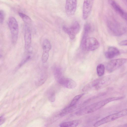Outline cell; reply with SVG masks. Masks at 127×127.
I'll return each instance as SVG.
<instances>
[{"mask_svg": "<svg viewBox=\"0 0 127 127\" xmlns=\"http://www.w3.org/2000/svg\"><path fill=\"white\" fill-rule=\"evenodd\" d=\"M91 29L90 24L89 23L85 24L84 26V35L87 36L89 32H90Z\"/></svg>", "mask_w": 127, "mask_h": 127, "instance_id": "obj_25", "label": "cell"}, {"mask_svg": "<svg viewBox=\"0 0 127 127\" xmlns=\"http://www.w3.org/2000/svg\"><path fill=\"white\" fill-rule=\"evenodd\" d=\"M75 108V106H71L68 105L63 109L59 113L58 115L60 117H63L72 112Z\"/></svg>", "mask_w": 127, "mask_h": 127, "instance_id": "obj_17", "label": "cell"}, {"mask_svg": "<svg viewBox=\"0 0 127 127\" xmlns=\"http://www.w3.org/2000/svg\"><path fill=\"white\" fill-rule=\"evenodd\" d=\"M5 16V13L2 10L0 11V24H2L4 21Z\"/></svg>", "mask_w": 127, "mask_h": 127, "instance_id": "obj_27", "label": "cell"}, {"mask_svg": "<svg viewBox=\"0 0 127 127\" xmlns=\"http://www.w3.org/2000/svg\"><path fill=\"white\" fill-rule=\"evenodd\" d=\"M43 52L49 53L51 49V46L49 40L47 39L44 40L42 43Z\"/></svg>", "mask_w": 127, "mask_h": 127, "instance_id": "obj_18", "label": "cell"}, {"mask_svg": "<svg viewBox=\"0 0 127 127\" xmlns=\"http://www.w3.org/2000/svg\"><path fill=\"white\" fill-rule=\"evenodd\" d=\"M94 0H84L83 7V16L84 19H87L92 11Z\"/></svg>", "mask_w": 127, "mask_h": 127, "instance_id": "obj_10", "label": "cell"}, {"mask_svg": "<svg viewBox=\"0 0 127 127\" xmlns=\"http://www.w3.org/2000/svg\"><path fill=\"white\" fill-rule=\"evenodd\" d=\"M47 78V76L46 75H41L39 78L35 81L36 85L38 86L42 85L45 81Z\"/></svg>", "mask_w": 127, "mask_h": 127, "instance_id": "obj_23", "label": "cell"}, {"mask_svg": "<svg viewBox=\"0 0 127 127\" xmlns=\"http://www.w3.org/2000/svg\"><path fill=\"white\" fill-rule=\"evenodd\" d=\"M127 114V109H124L101 119L96 122L94 125L95 127H98L102 125L113 121Z\"/></svg>", "mask_w": 127, "mask_h": 127, "instance_id": "obj_3", "label": "cell"}, {"mask_svg": "<svg viewBox=\"0 0 127 127\" xmlns=\"http://www.w3.org/2000/svg\"><path fill=\"white\" fill-rule=\"evenodd\" d=\"M127 61V59L121 58L112 60L107 64L106 69L109 72H112L119 68Z\"/></svg>", "mask_w": 127, "mask_h": 127, "instance_id": "obj_6", "label": "cell"}, {"mask_svg": "<svg viewBox=\"0 0 127 127\" xmlns=\"http://www.w3.org/2000/svg\"><path fill=\"white\" fill-rule=\"evenodd\" d=\"M99 46V43L96 38L90 37L86 38L82 49L84 50L93 51L97 49Z\"/></svg>", "mask_w": 127, "mask_h": 127, "instance_id": "obj_8", "label": "cell"}, {"mask_svg": "<svg viewBox=\"0 0 127 127\" xmlns=\"http://www.w3.org/2000/svg\"><path fill=\"white\" fill-rule=\"evenodd\" d=\"M19 15L26 24H29L31 22L30 18L26 15L21 12H19Z\"/></svg>", "mask_w": 127, "mask_h": 127, "instance_id": "obj_22", "label": "cell"}, {"mask_svg": "<svg viewBox=\"0 0 127 127\" xmlns=\"http://www.w3.org/2000/svg\"><path fill=\"white\" fill-rule=\"evenodd\" d=\"M109 2L114 10L122 18L127 21V13L114 0H109Z\"/></svg>", "mask_w": 127, "mask_h": 127, "instance_id": "obj_11", "label": "cell"}, {"mask_svg": "<svg viewBox=\"0 0 127 127\" xmlns=\"http://www.w3.org/2000/svg\"><path fill=\"white\" fill-rule=\"evenodd\" d=\"M124 2L127 6V0H123Z\"/></svg>", "mask_w": 127, "mask_h": 127, "instance_id": "obj_30", "label": "cell"}, {"mask_svg": "<svg viewBox=\"0 0 127 127\" xmlns=\"http://www.w3.org/2000/svg\"><path fill=\"white\" fill-rule=\"evenodd\" d=\"M49 56V53L43 52L41 57L42 62L44 63H46L48 59Z\"/></svg>", "mask_w": 127, "mask_h": 127, "instance_id": "obj_26", "label": "cell"}, {"mask_svg": "<svg viewBox=\"0 0 127 127\" xmlns=\"http://www.w3.org/2000/svg\"><path fill=\"white\" fill-rule=\"evenodd\" d=\"M119 45L121 46H127V39L121 41L119 43Z\"/></svg>", "mask_w": 127, "mask_h": 127, "instance_id": "obj_28", "label": "cell"}, {"mask_svg": "<svg viewBox=\"0 0 127 127\" xmlns=\"http://www.w3.org/2000/svg\"><path fill=\"white\" fill-rule=\"evenodd\" d=\"M54 74L55 79L58 83L64 77L61 69L58 67L54 68Z\"/></svg>", "mask_w": 127, "mask_h": 127, "instance_id": "obj_16", "label": "cell"}, {"mask_svg": "<svg viewBox=\"0 0 127 127\" xmlns=\"http://www.w3.org/2000/svg\"><path fill=\"white\" fill-rule=\"evenodd\" d=\"M24 38L25 48L26 50H28L31 45L32 33L30 27L26 24L25 26Z\"/></svg>", "mask_w": 127, "mask_h": 127, "instance_id": "obj_12", "label": "cell"}, {"mask_svg": "<svg viewBox=\"0 0 127 127\" xmlns=\"http://www.w3.org/2000/svg\"><path fill=\"white\" fill-rule=\"evenodd\" d=\"M8 24L11 34L12 42L14 44L16 43L18 36L19 32L18 24L14 17H10L8 20Z\"/></svg>", "mask_w": 127, "mask_h": 127, "instance_id": "obj_5", "label": "cell"}, {"mask_svg": "<svg viewBox=\"0 0 127 127\" xmlns=\"http://www.w3.org/2000/svg\"><path fill=\"white\" fill-rule=\"evenodd\" d=\"M65 88L73 89L75 88L77 86L76 82L72 79L64 77L59 83Z\"/></svg>", "mask_w": 127, "mask_h": 127, "instance_id": "obj_13", "label": "cell"}, {"mask_svg": "<svg viewBox=\"0 0 127 127\" xmlns=\"http://www.w3.org/2000/svg\"><path fill=\"white\" fill-rule=\"evenodd\" d=\"M48 97L49 100L51 102H54L55 99V91L53 90H50L48 94Z\"/></svg>", "mask_w": 127, "mask_h": 127, "instance_id": "obj_24", "label": "cell"}, {"mask_svg": "<svg viewBox=\"0 0 127 127\" xmlns=\"http://www.w3.org/2000/svg\"><path fill=\"white\" fill-rule=\"evenodd\" d=\"M80 29V25L77 21L74 22L69 27L65 26L63 27V30L68 34L71 39L75 38L76 34L79 31Z\"/></svg>", "mask_w": 127, "mask_h": 127, "instance_id": "obj_7", "label": "cell"}, {"mask_svg": "<svg viewBox=\"0 0 127 127\" xmlns=\"http://www.w3.org/2000/svg\"><path fill=\"white\" fill-rule=\"evenodd\" d=\"M77 3V0H66L65 10L67 14L73 15L75 14Z\"/></svg>", "mask_w": 127, "mask_h": 127, "instance_id": "obj_9", "label": "cell"}, {"mask_svg": "<svg viewBox=\"0 0 127 127\" xmlns=\"http://www.w3.org/2000/svg\"><path fill=\"white\" fill-rule=\"evenodd\" d=\"M107 26L110 33L113 35L120 36L123 35L127 31V28L117 23L108 21Z\"/></svg>", "mask_w": 127, "mask_h": 127, "instance_id": "obj_4", "label": "cell"}, {"mask_svg": "<svg viewBox=\"0 0 127 127\" xmlns=\"http://www.w3.org/2000/svg\"><path fill=\"white\" fill-rule=\"evenodd\" d=\"M113 79V77L110 76L95 79L86 85L82 89V90L84 92H86L92 89H100L108 85Z\"/></svg>", "mask_w": 127, "mask_h": 127, "instance_id": "obj_2", "label": "cell"}, {"mask_svg": "<svg viewBox=\"0 0 127 127\" xmlns=\"http://www.w3.org/2000/svg\"><path fill=\"white\" fill-rule=\"evenodd\" d=\"M31 52L28 53L23 59L19 65V67H20L30 60L31 58L32 55Z\"/></svg>", "mask_w": 127, "mask_h": 127, "instance_id": "obj_21", "label": "cell"}, {"mask_svg": "<svg viewBox=\"0 0 127 127\" xmlns=\"http://www.w3.org/2000/svg\"><path fill=\"white\" fill-rule=\"evenodd\" d=\"M123 96L111 97L95 102L81 109L75 113L77 116H80L95 112L110 102L122 99Z\"/></svg>", "mask_w": 127, "mask_h": 127, "instance_id": "obj_1", "label": "cell"}, {"mask_svg": "<svg viewBox=\"0 0 127 127\" xmlns=\"http://www.w3.org/2000/svg\"><path fill=\"white\" fill-rule=\"evenodd\" d=\"M81 121L79 120H76L68 122H62L59 125L61 127H76L81 123Z\"/></svg>", "mask_w": 127, "mask_h": 127, "instance_id": "obj_15", "label": "cell"}, {"mask_svg": "<svg viewBox=\"0 0 127 127\" xmlns=\"http://www.w3.org/2000/svg\"><path fill=\"white\" fill-rule=\"evenodd\" d=\"M4 119L3 116H2L0 117V125H1L3 123L4 121Z\"/></svg>", "mask_w": 127, "mask_h": 127, "instance_id": "obj_29", "label": "cell"}, {"mask_svg": "<svg viewBox=\"0 0 127 127\" xmlns=\"http://www.w3.org/2000/svg\"><path fill=\"white\" fill-rule=\"evenodd\" d=\"M120 54L119 50L117 48L113 46L109 47L105 53V56L108 59L113 58Z\"/></svg>", "mask_w": 127, "mask_h": 127, "instance_id": "obj_14", "label": "cell"}, {"mask_svg": "<svg viewBox=\"0 0 127 127\" xmlns=\"http://www.w3.org/2000/svg\"><path fill=\"white\" fill-rule=\"evenodd\" d=\"M105 71V67L102 64H99L96 67V72L98 75L101 77L104 75Z\"/></svg>", "mask_w": 127, "mask_h": 127, "instance_id": "obj_19", "label": "cell"}, {"mask_svg": "<svg viewBox=\"0 0 127 127\" xmlns=\"http://www.w3.org/2000/svg\"><path fill=\"white\" fill-rule=\"evenodd\" d=\"M85 94V93H83L75 96L71 101L69 105L71 106H75L78 101Z\"/></svg>", "mask_w": 127, "mask_h": 127, "instance_id": "obj_20", "label": "cell"}]
</instances>
